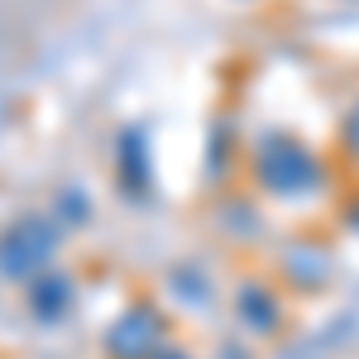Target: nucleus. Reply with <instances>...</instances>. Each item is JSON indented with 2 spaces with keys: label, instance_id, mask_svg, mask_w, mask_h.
Masks as SVG:
<instances>
[{
  "label": "nucleus",
  "instance_id": "1",
  "mask_svg": "<svg viewBox=\"0 0 359 359\" xmlns=\"http://www.w3.org/2000/svg\"><path fill=\"white\" fill-rule=\"evenodd\" d=\"M254 168H259V182L278 196H306L321 187V163L311 158V149L297 144L287 135H269L254 154Z\"/></svg>",
  "mask_w": 359,
  "mask_h": 359
},
{
  "label": "nucleus",
  "instance_id": "2",
  "mask_svg": "<svg viewBox=\"0 0 359 359\" xmlns=\"http://www.w3.org/2000/svg\"><path fill=\"white\" fill-rule=\"evenodd\" d=\"M53 249H57L53 221H43V216H25V221H15L5 235H0V273H10V278L39 273V269L53 259Z\"/></svg>",
  "mask_w": 359,
  "mask_h": 359
},
{
  "label": "nucleus",
  "instance_id": "3",
  "mask_svg": "<svg viewBox=\"0 0 359 359\" xmlns=\"http://www.w3.org/2000/svg\"><path fill=\"white\" fill-rule=\"evenodd\" d=\"M106 350H111L115 359H149L158 350V316H154L149 306L125 311L111 326V335H106Z\"/></svg>",
  "mask_w": 359,
  "mask_h": 359
},
{
  "label": "nucleus",
  "instance_id": "4",
  "mask_svg": "<svg viewBox=\"0 0 359 359\" xmlns=\"http://www.w3.org/2000/svg\"><path fill=\"white\" fill-rule=\"evenodd\" d=\"M67 302H72V287H67V278H43V283L29 292V306H34L43 321H53L57 311H67Z\"/></svg>",
  "mask_w": 359,
  "mask_h": 359
},
{
  "label": "nucleus",
  "instance_id": "5",
  "mask_svg": "<svg viewBox=\"0 0 359 359\" xmlns=\"http://www.w3.org/2000/svg\"><path fill=\"white\" fill-rule=\"evenodd\" d=\"M120 168H125V187H149V163H139V135H125L120 144Z\"/></svg>",
  "mask_w": 359,
  "mask_h": 359
},
{
  "label": "nucleus",
  "instance_id": "6",
  "mask_svg": "<svg viewBox=\"0 0 359 359\" xmlns=\"http://www.w3.org/2000/svg\"><path fill=\"white\" fill-rule=\"evenodd\" d=\"M240 306H245V316L259 326V331H269V326L278 321V306L269 302V297H254V287H249V292H240Z\"/></svg>",
  "mask_w": 359,
  "mask_h": 359
},
{
  "label": "nucleus",
  "instance_id": "7",
  "mask_svg": "<svg viewBox=\"0 0 359 359\" xmlns=\"http://www.w3.org/2000/svg\"><path fill=\"white\" fill-rule=\"evenodd\" d=\"M345 149H350V154H359V106L350 111V120H345Z\"/></svg>",
  "mask_w": 359,
  "mask_h": 359
},
{
  "label": "nucleus",
  "instance_id": "8",
  "mask_svg": "<svg viewBox=\"0 0 359 359\" xmlns=\"http://www.w3.org/2000/svg\"><path fill=\"white\" fill-rule=\"evenodd\" d=\"M149 359H187V355H177V350H154Z\"/></svg>",
  "mask_w": 359,
  "mask_h": 359
}]
</instances>
